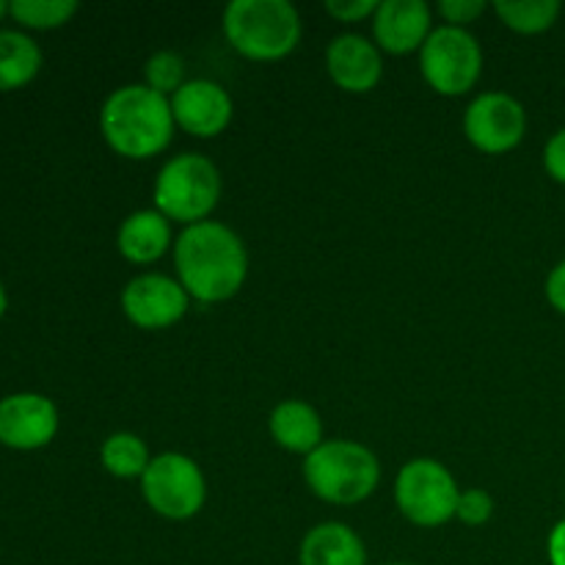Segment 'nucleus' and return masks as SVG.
<instances>
[{"label": "nucleus", "mask_w": 565, "mask_h": 565, "mask_svg": "<svg viewBox=\"0 0 565 565\" xmlns=\"http://www.w3.org/2000/svg\"><path fill=\"white\" fill-rule=\"evenodd\" d=\"M174 270L191 301L224 303L248 279L246 243L232 226L213 218L182 226L174 241Z\"/></svg>", "instance_id": "obj_1"}, {"label": "nucleus", "mask_w": 565, "mask_h": 565, "mask_svg": "<svg viewBox=\"0 0 565 565\" xmlns=\"http://www.w3.org/2000/svg\"><path fill=\"white\" fill-rule=\"evenodd\" d=\"M419 72L441 97H461L483 75V47L469 28L436 25L419 50Z\"/></svg>", "instance_id": "obj_7"}, {"label": "nucleus", "mask_w": 565, "mask_h": 565, "mask_svg": "<svg viewBox=\"0 0 565 565\" xmlns=\"http://www.w3.org/2000/svg\"><path fill=\"white\" fill-rule=\"evenodd\" d=\"M494 14L511 31L522 36H539L555 28L563 14V3L561 0H497Z\"/></svg>", "instance_id": "obj_20"}, {"label": "nucleus", "mask_w": 565, "mask_h": 565, "mask_svg": "<svg viewBox=\"0 0 565 565\" xmlns=\"http://www.w3.org/2000/svg\"><path fill=\"white\" fill-rule=\"evenodd\" d=\"M303 480L329 505H359L381 483V461L367 445L353 439H326L303 458Z\"/></svg>", "instance_id": "obj_4"}, {"label": "nucleus", "mask_w": 565, "mask_h": 565, "mask_svg": "<svg viewBox=\"0 0 565 565\" xmlns=\"http://www.w3.org/2000/svg\"><path fill=\"white\" fill-rule=\"evenodd\" d=\"M224 36L248 61H279L298 47L303 22L290 0H232L224 9Z\"/></svg>", "instance_id": "obj_3"}, {"label": "nucleus", "mask_w": 565, "mask_h": 565, "mask_svg": "<svg viewBox=\"0 0 565 565\" xmlns=\"http://www.w3.org/2000/svg\"><path fill=\"white\" fill-rule=\"evenodd\" d=\"M174 125L193 138H215L232 125L235 103L232 94L210 77H191L171 97Z\"/></svg>", "instance_id": "obj_12"}, {"label": "nucleus", "mask_w": 565, "mask_h": 565, "mask_svg": "<svg viewBox=\"0 0 565 565\" xmlns=\"http://www.w3.org/2000/svg\"><path fill=\"white\" fill-rule=\"evenodd\" d=\"M138 483L143 502L169 522H188L207 502V480L202 467L185 452L169 450L154 456Z\"/></svg>", "instance_id": "obj_8"}, {"label": "nucleus", "mask_w": 565, "mask_h": 565, "mask_svg": "<svg viewBox=\"0 0 565 565\" xmlns=\"http://www.w3.org/2000/svg\"><path fill=\"white\" fill-rule=\"evenodd\" d=\"M544 169L555 182L565 185V127L555 132L544 147Z\"/></svg>", "instance_id": "obj_26"}, {"label": "nucleus", "mask_w": 565, "mask_h": 565, "mask_svg": "<svg viewBox=\"0 0 565 565\" xmlns=\"http://www.w3.org/2000/svg\"><path fill=\"white\" fill-rule=\"evenodd\" d=\"M544 292H546V301L552 303V309H555V312H561L565 318V259H561V263L550 270Z\"/></svg>", "instance_id": "obj_27"}, {"label": "nucleus", "mask_w": 565, "mask_h": 565, "mask_svg": "<svg viewBox=\"0 0 565 565\" xmlns=\"http://www.w3.org/2000/svg\"><path fill=\"white\" fill-rule=\"evenodd\" d=\"M224 180L221 169L199 152H180L160 166L152 185L154 210L166 215L171 224L193 226L210 221L218 207Z\"/></svg>", "instance_id": "obj_5"}, {"label": "nucleus", "mask_w": 565, "mask_h": 565, "mask_svg": "<svg viewBox=\"0 0 565 565\" xmlns=\"http://www.w3.org/2000/svg\"><path fill=\"white\" fill-rule=\"evenodd\" d=\"M326 72L348 94L373 92L384 75L381 47L364 33H337L326 47Z\"/></svg>", "instance_id": "obj_13"}, {"label": "nucleus", "mask_w": 565, "mask_h": 565, "mask_svg": "<svg viewBox=\"0 0 565 565\" xmlns=\"http://www.w3.org/2000/svg\"><path fill=\"white\" fill-rule=\"evenodd\" d=\"M42 47L36 39L17 28H0V92L28 86L42 70Z\"/></svg>", "instance_id": "obj_18"}, {"label": "nucleus", "mask_w": 565, "mask_h": 565, "mask_svg": "<svg viewBox=\"0 0 565 565\" xmlns=\"http://www.w3.org/2000/svg\"><path fill=\"white\" fill-rule=\"evenodd\" d=\"M546 557L550 565H565V519L550 530V539H546Z\"/></svg>", "instance_id": "obj_28"}, {"label": "nucleus", "mask_w": 565, "mask_h": 565, "mask_svg": "<svg viewBox=\"0 0 565 565\" xmlns=\"http://www.w3.org/2000/svg\"><path fill=\"white\" fill-rule=\"evenodd\" d=\"M270 439L292 456H312L326 441L323 417L307 401H285L268 417Z\"/></svg>", "instance_id": "obj_17"}, {"label": "nucleus", "mask_w": 565, "mask_h": 565, "mask_svg": "<svg viewBox=\"0 0 565 565\" xmlns=\"http://www.w3.org/2000/svg\"><path fill=\"white\" fill-rule=\"evenodd\" d=\"M461 486L450 469L436 458H412L401 467L395 480L397 511L414 527L434 530L456 519Z\"/></svg>", "instance_id": "obj_6"}, {"label": "nucleus", "mask_w": 565, "mask_h": 565, "mask_svg": "<svg viewBox=\"0 0 565 565\" xmlns=\"http://www.w3.org/2000/svg\"><path fill=\"white\" fill-rule=\"evenodd\" d=\"M77 0H11L9 14L31 31H53L77 14Z\"/></svg>", "instance_id": "obj_21"}, {"label": "nucleus", "mask_w": 565, "mask_h": 565, "mask_svg": "<svg viewBox=\"0 0 565 565\" xmlns=\"http://www.w3.org/2000/svg\"><path fill=\"white\" fill-rule=\"evenodd\" d=\"M6 309H9V292H6L3 281H0V318L6 315Z\"/></svg>", "instance_id": "obj_29"}, {"label": "nucleus", "mask_w": 565, "mask_h": 565, "mask_svg": "<svg viewBox=\"0 0 565 565\" xmlns=\"http://www.w3.org/2000/svg\"><path fill=\"white\" fill-rule=\"evenodd\" d=\"M494 516V497L486 489H463L458 497L456 519L467 527H483Z\"/></svg>", "instance_id": "obj_23"}, {"label": "nucleus", "mask_w": 565, "mask_h": 565, "mask_svg": "<svg viewBox=\"0 0 565 565\" xmlns=\"http://www.w3.org/2000/svg\"><path fill=\"white\" fill-rule=\"evenodd\" d=\"M152 458L147 441L130 430H116V434L105 436L103 447H99V463L105 472L119 480H141Z\"/></svg>", "instance_id": "obj_19"}, {"label": "nucleus", "mask_w": 565, "mask_h": 565, "mask_svg": "<svg viewBox=\"0 0 565 565\" xmlns=\"http://www.w3.org/2000/svg\"><path fill=\"white\" fill-rule=\"evenodd\" d=\"M463 132L483 154H505L527 136V108L508 92H480L463 110Z\"/></svg>", "instance_id": "obj_9"}, {"label": "nucleus", "mask_w": 565, "mask_h": 565, "mask_svg": "<svg viewBox=\"0 0 565 565\" xmlns=\"http://www.w3.org/2000/svg\"><path fill=\"white\" fill-rule=\"evenodd\" d=\"M174 224L160 210L143 207L121 218L116 248L132 265H152L174 248Z\"/></svg>", "instance_id": "obj_15"}, {"label": "nucleus", "mask_w": 565, "mask_h": 565, "mask_svg": "<svg viewBox=\"0 0 565 565\" xmlns=\"http://www.w3.org/2000/svg\"><path fill=\"white\" fill-rule=\"evenodd\" d=\"M489 6L483 0H441L436 6V14L445 20V25H456V28H467L478 20L480 14H486Z\"/></svg>", "instance_id": "obj_24"}, {"label": "nucleus", "mask_w": 565, "mask_h": 565, "mask_svg": "<svg viewBox=\"0 0 565 565\" xmlns=\"http://www.w3.org/2000/svg\"><path fill=\"white\" fill-rule=\"evenodd\" d=\"M121 312L136 329L163 331L180 323L191 307V296L177 276L147 270L121 287Z\"/></svg>", "instance_id": "obj_10"}, {"label": "nucleus", "mask_w": 565, "mask_h": 565, "mask_svg": "<svg viewBox=\"0 0 565 565\" xmlns=\"http://www.w3.org/2000/svg\"><path fill=\"white\" fill-rule=\"evenodd\" d=\"M58 406L39 392H14L0 397V445L17 452L47 447L58 436Z\"/></svg>", "instance_id": "obj_11"}, {"label": "nucleus", "mask_w": 565, "mask_h": 565, "mask_svg": "<svg viewBox=\"0 0 565 565\" xmlns=\"http://www.w3.org/2000/svg\"><path fill=\"white\" fill-rule=\"evenodd\" d=\"M298 565H367V546L351 524L320 522L301 539Z\"/></svg>", "instance_id": "obj_16"}, {"label": "nucleus", "mask_w": 565, "mask_h": 565, "mask_svg": "<svg viewBox=\"0 0 565 565\" xmlns=\"http://www.w3.org/2000/svg\"><path fill=\"white\" fill-rule=\"evenodd\" d=\"M323 9L337 22H362L375 14L379 0H326Z\"/></svg>", "instance_id": "obj_25"}, {"label": "nucleus", "mask_w": 565, "mask_h": 565, "mask_svg": "<svg viewBox=\"0 0 565 565\" xmlns=\"http://www.w3.org/2000/svg\"><path fill=\"white\" fill-rule=\"evenodd\" d=\"M384 565H412V563H384Z\"/></svg>", "instance_id": "obj_31"}, {"label": "nucleus", "mask_w": 565, "mask_h": 565, "mask_svg": "<svg viewBox=\"0 0 565 565\" xmlns=\"http://www.w3.org/2000/svg\"><path fill=\"white\" fill-rule=\"evenodd\" d=\"M188 81H191L188 64L177 50H158L143 61V86L163 94V97H174Z\"/></svg>", "instance_id": "obj_22"}, {"label": "nucleus", "mask_w": 565, "mask_h": 565, "mask_svg": "<svg viewBox=\"0 0 565 565\" xmlns=\"http://www.w3.org/2000/svg\"><path fill=\"white\" fill-rule=\"evenodd\" d=\"M434 28V9L425 0H381L373 14V42L392 55L419 53Z\"/></svg>", "instance_id": "obj_14"}, {"label": "nucleus", "mask_w": 565, "mask_h": 565, "mask_svg": "<svg viewBox=\"0 0 565 565\" xmlns=\"http://www.w3.org/2000/svg\"><path fill=\"white\" fill-rule=\"evenodd\" d=\"M6 14H9V3H6V0H0V20H3Z\"/></svg>", "instance_id": "obj_30"}, {"label": "nucleus", "mask_w": 565, "mask_h": 565, "mask_svg": "<svg viewBox=\"0 0 565 565\" xmlns=\"http://www.w3.org/2000/svg\"><path fill=\"white\" fill-rule=\"evenodd\" d=\"M174 130L171 99L143 83L114 88L99 108V132L105 143L127 160H149L166 152Z\"/></svg>", "instance_id": "obj_2"}]
</instances>
